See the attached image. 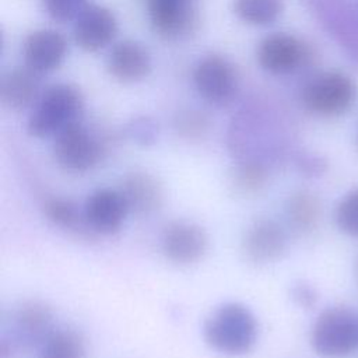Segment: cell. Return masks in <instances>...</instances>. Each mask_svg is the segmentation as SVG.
<instances>
[{"instance_id": "obj_25", "label": "cell", "mask_w": 358, "mask_h": 358, "mask_svg": "<svg viewBox=\"0 0 358 358\" xmlns=\"http://www.w3.org/2000/svg\"><path fill=\"white\" fill-rule=\"evenodd\" d=\"M178 130L186 137H200L207 130V120L197 113H186L176 122Z\"/></svg>"}, {"instance_id": "obj_8", "label": "cell", "mask_w": 358, "mask_h": 358, "mask_svg": "<svg viewBox=\"0 0 358 358\" xmlns=\"http://www.w3.org/2000/svg\"><path fill=\"white\" fill-rule=\"evenodd\" d=\"M197 4L199 0H147L154 31L168 39L192 34L199 20Z\"/></svg>"}, {"instance_id": "obj_22", "label": "cell", "mask_w": 358, "mask_h": 358, "mask_svg": "<svg viewBox=\"0 0 358 358\" xmlns=\"http://www.w3.org/2000/svg\"><path fill=\"white\" fill-rule=\"evenodd\" d=\"M43 213L48 220L63 229H77L87 227L84 213L78 210L77 204L64 197H49L43 203ZM88 228V227H87Z\"/></svg>"}, {"instance_id": "obj_20", "label": "cell", "mask_w": 358, "mask_h": 358, "mask_svg": "<svg viewBox=\"0 0 358 358\" xmlns=\"http://www.w3.org/2000/svg\"><path fill=\"white\" fill-rule=\"evenodd\" d=\"M234 13L250 25H268L278 20L284 10L282 0H232Z\"/></svg>"}, {"instance_id": "obj_16", "label": "cell", "mask_w": 358, "mask_h": 358, "mask_svg": "<svg viewBox=\"0 0 358 358\" xmlns=\"http://www.w3.org/2000/svg\"><path fill=\"white\" fill-rule=\"evenodd\" d=\"M129 211L136 215H150L155 213L164 201V190L157 178L147 172L127 173L120 183Z\"/></svg>"}, {"instance_id": "obj_6", "label": "cell", "mask_w": 358, "mask_h": 358, "mask_svg": "<svg viewBox=\"0 0 358 358\" xmlns=\"http://www.w3.org/2000/svg\"><path fill=\"white\" fill-rule=\"evenodd\" d=\"M256 57L263 70L271 74H289L308 66L313 59V52L298 36L274 32L260 41Z\"/></svg>"}, {"instance_id": "obj_19", "label": "cell", "mask_w": 358, "mask_h": 358, "mask_svg": "<svg viewBox=\"0 0 358 358\" xmlns=\"http://www.w3.org/2000/svg\"><path fill=\"white\" fill-rule=\"evenodd\" d=\"M38 358H87L85 343L74 330H55L39 347Z\"/></svg>"}, {"instance_id": "obj_1", "label": "cell", "mask_w": 358, "mask_h": 358, "mask_svg": "<svg viewBox=\"0 0 358 358\" xmlns=\"http://www.w3.org/2000/svg\"><path fill=\"white\" fill-rule=\"evenodd\" d=\"M204 340L225 355L249 352L257 338L255 315L242 303L228 302L217 308L204 323Z\"/></svg>"}, {"instance_id": "obj_21", "label": "cell", "mask_w": 358, "mask_h": 358, "mask_svg": "<svg viewBox=\"0 0 358 358\" xmlns=\"http://www.w3.org/2000/svg\"><path fill=\"white\" fill-rule=\"evenodd\" d=\"M268 172L266 166L256 159L239 162L231 172L229 183L232 189L242 196L259 193L267 183Z\"/></svg>"}, {"instance_id": "obj_18", "label": "cell", "mask_w": 358, "mask_h": 358, "mask_svg": "<svg viewBox=\"0 0 358 358\" xmlns=\"http://www.w3.org/2000/svg\"><path fill=\"white\" fill-rule=\"evenodd\" d=\"M320 201L316 194L309 190H298L292 193L285 204V214L291 227L299 232L313 229L320 218Z\"/></svg>"}, {"instance_id": "obj_2", "label": "cell", "mask_w": 358, "mask_h": 358, "mask_svg": "<svg viewBox=\"0 0 358 358\" xmlns=\"http://www.w3.org/2000/svg\"><path fill=\"white\" fill-rule=\"evenodd\" d=\"M83 106L84 99L77 87L66 83L53 84L35 102L27 130L34 137L56 136L69 124L80 120Z\"/></svg>"}, {"instance_id": "obj_17", "label": "cell", "mask_w": 358, "mask_h": 358, "mask_svg": "<svg viewBox=\"0 0 358 358\" xmlns=\"http://www.w3.org/2000/svg\"><path fill=\"white\" fill-rule=\"evenodd\" d=\"M38 76L27 66L7 71L1 81V99L6 106L21 110L35 105L42 94Z\"/></svg>"}, {"instance_id": "obj_3", "label": "cell", "mask_w": 358, "mask_h": 358, "mask_svg": "<svg viewBox=\"0 0 358 358\" xmlns=\"http://www.w3.org/2000/svg\"><path fill=\"white\" fill-rule=\"evenodd\" d=\"M355 96V81L340 70H326L312 76L301 91L303 108L323 117L344 115L354 105Z\"/></svg>"}, {"instance_id": "obj_5", "label": "cell", "mask_w": 358, "mask_h": 358, "mask_svg": "<svg viewBox=\"0 0 358 358\" xmlns=\"http://www.w3.org/2000/svg\"><path fill=\"white\" fill-rule=\"evenodd\" d=\"M99 140L78 120L55 136L53 155L56 162L69 172H87L102 158Z\"/></svg>"}, {"instance_id": "obj_12", "label": "cell", "mask_w": 358, "mask_h": 358, "mask_svg": "<svg viewBox=\"0 0 358 358\" xmlns=\"http://www.w3.org/2000/svg\"><path fill=\"white\" fill-rule=\"evenodd\" d=\"M55 331L52 310L39 301L22 302L11 317V336L24 347H41Z\"/></svg>"}, {"instance_id": "obj_13", "label": "cell", "mask_w": 358, "mask_h": 358, "mask_svg": "<svg viewBox=\"0 0 358 358\" xmlns=\"http://www.w3.org/2000/svg\"><path fill=\"white\" fill-rule=\"evenodd\" d=\"M117 31L113 13L98 4H88L74 20V41L87 50L95 52L112 42Z\"/></svg>"}, {"instance_id": "obj_11", "label": "cell", "mask_w": 358, "mask_h": 358, "mask_svg": "<svg viewBox=\"0 0 358 358\" xmlns=\"http://www.w3.org/2000/svg\"><path fill=\"white\" fill-rule=\"evenodd\" d=\"M287 249V234L282 227L270 218L255 220L242 238V250L252 263H271Z\"/></svg>"}, {"instance_id": "obj_26", "label": "cell", "mask_w": 358, "mask_h": 358, "mask_svg": "<svg viewBox=\"0 0 358 358\" xmlns=\"http://www.w3.org/2000/svg\"><path fill=\"white\" fill-rule=\"evenodd\" d=\"M291 298L295 303L305 309H310L315 306L317 301V294L312 285L305 281H299L292 285L291 288Z\"/></svg>"}, {"instance_id": "obj_14", "label": "cell", "mask_w": 358, "mask_h": 358, "mask_svg": "<svg viewBox=\"0 0 358 358\" xmlns=\"http://www.w3.org/2000/svg\"><path fill=\"white\" fill-rule=\"evenodd\" d=\"M67 42L64 36L53 29H38L31 32L22 46L25 66L38 74L57 69L66 57Z\"/></svg>"}, {"instance_id": "obj_23", "label": "cell", "mask_w": 358, "mask_h": 358, "mask_svg": "<svg viewBox=\"0 0 358 358\" xmlns=\"http://www.w3.org/2000/svg\"><path fill=\"white\" fill-rule=\"evenodd\" d=\"M334 220L341 232L358 238V187L350 190L337 203Z\"/></svg>"}, {"instance_id": "obj_4", "label": "cell", "mask_w": 358, "mask_h": 358, "mask_svg": "<svg viewBox=\"0 0 358 358\" xmlns=\"http://www.w3.org/2000/svg\"><path fill=\"white\" fill-rule=\"evenodd\" d=\"M310 344L316 354L327 358L352 352L358 344V322L352 312L343 306L323 310L313 323Z\"/></svg>"}, {"instance_id": "obj_15", "label": "cell", "mask_w": 358, "mask_h": 358, "mask_svg": "<svg viewBox=\"0 0 358 358\" xmlns=\"http://www.w3.org/2000/svg\"><path fill=\"white\" fill-rule=\"evenodd\" d=\"M106 67L115 78L124 83H134L148 76L151 56L143 43L126 39L110 49Z\"/></svg>"}, {"instance_id": "obj_29", "label": "cell", "mask_w": 358, "mask_h": 358, "mask_svg": "<svg viewBox=\"0 0 358 358\" xmlns=\"http://www.w3.org/2000/svg\"><path fill=\"white\" fill-rule=\"evenodd\" d=\"M357 1H358V0H357Z\"/></svg>"}, {"instance_id": "obj_27", "label": "cell", "mask_w": 358, "mask_h": 358, "mask_svg": "<svg viewBox=\"0 0 358 358\" xmlns=\"http://www.w3.org/2000/svg\"><path fill=\"white\" fill-rule=\"evenodd\" d=\"M301 171L306 175H320L324 171V162L317 157H305L299 159Z\"/></svg>"}, {"instance_id": "obj_7", "label": "cell", "mask_w": 358, "mask_h": 358, "mask_svg": "<svg viewBox=\"0 0 358 358\" xmlns=\"http://www.w3.org/2000/svg\"><path fill=\"white\" fill-rule=\"evenodd\" d=\"M193 81L200 96L217 106L229 103L239 87L235 66L221 55L201 57L194 66Z\"/></svg>"}, {"instance_id": "obj_9", "label": "cell", "mask_w": 358, "mask_h": 358, "mask_svg": "<svg viewBox=\"0 0 358 358\" xmlns=\"http://www.w3.org/2000/svg\"><path fill=\"white\" fill-rule=\"evenodd\" d=\"M208 236L206 231L189 221L168 224L161 235V249L165 257L176 264L199 262L207 252Z\"/></svg>"}, {"instance_id": "obj_28", "label": "cell", "mask_w": 358, "mask_h": 358, "mask_svg": "<svg viewBox=\"0 0 358 358\" xmlns=\"http://www.w3.org/2000/svg\"><path fill=\"white\" fill-rule=\"evenodd\" d=\"M355 147H357V151H358V133H357V137H355Z\"/></svg>"}, {"instance_id": "obj_24", "label": "cell", "mask_w": 358, "mask_h": 358, "mask_svg": "<svg viewBox=\"0 0 358 358\" xmlns=\"http://www.w3.org/2000/svg\"><path fill=\"white\" fill-rule=\"evenodd\" d=\"M48 14L57 22L76 20L88 6L85 0H43Z\"/></svg>"}, {"instance_id": "obj_10", "label": "cell", "mask_w": 358, "mask_h": 358, "mask_svg": "<svg viewBox=\"0 0 358 358\" xmlns=\"http://www.w3.org/2000/svg\"><path fill=\"white\" fill-rule=\"evenodd\" d=\"M83 213L88 229L96 234L110 235L120 229L130 211L120 190L102 187L87 197Z\"/></svg>"}]
</instances>
